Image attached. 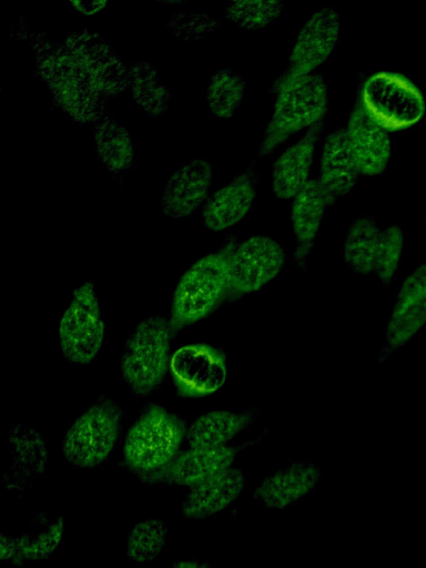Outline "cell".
<instances>
[{"label":"cell","instance_id":"obj_1","mask_svg":"<svg viewBox=\"0 0 426 568\" xmlns=\"http://www.w3.org/2000/svg\"><path fill=\"white\" fill-rule=\"evenodd\" d=\"M36 72L47 85L53 104L79 124L105 118L106 98L64 42L38 39L33 43Z\"/></svg>","mask_w":426,"mask_h":568},{"label":"cell","instance_id":"obj_2","mask_svg":"<svg viewBox=\"0 0 426 568\" xmlns=\"http://www.w3.org/2000/svg\"><path fill=\"white\" fill-rule=\"evenodd\" d=\"M237 242L229 236L217 251L195 261L181 275L169 316L176 332L207 318L230 301L229 263Z\"/></svg>","mask_w":426,"mask_h":568},{"label":"cell","instance_id":"obj_3","mask_svg":"<svg viewBox=\"0 0 426 568\" xmlns=\"http://www.w3.org/2000/svg\"><path fill=\"white\" fill-rule=\"evenodd\" d=\"M272 91L275 100L257 148V158L270 155L292 135L325 120L328 112V84L318 73L277 78Z\"/></svg>","mask_w":426,"mask_h":568},{"label":"cell","instance_id":"obj_4","mask_svg":"<svg viewBox=\"0 0 426 568\" xmlns=\"http://www.w3.org/2000/svg\"><path fill=\"white\" fill-rule=\"evenodd\" d=\"M178 332L170 318L153 315L141 321L128 337L119 361L122 381L138 397H148L170 371L171 342Z\"/></svg>","mask_w":426,"mask_h":568},{"label":"cell","instance_id":"obj_5","mask_svg":"<svg viewBox=\"0 0 426 568\" xmlns=\"http://www.w3.org/2000/svg\"><path fill=\"white\" fill-rule=\"evenodd\" d=\"M186 429L179 415L150 403L126 433L122 452L126 466L135 474L165 466L180 453Z\"/></svg>","mask_w":426,"mask_h":568},{"label":"cell","instance_id":"obj_6","mask_svg":"<svg viewBox=\"0 0 426 568\" xmlns=\"http://www.w3.org/2000/svg\"><path fill=\"white\" fill-rule=\"evenodd\" d=\"M121 406L101 395L84 408L64 433L63 457L77 468H92L103 463L114 449L122 428Z\"/></svg>","mask_w":426,"mask_h":568},{"label":"cell","instance_id":"obj_7","mask_svg":"<svg viewBox=\"0 0 426 568\" xmlns=\"http://www.w3.org/2000/svg\"><path fill=\"white\" fill-rule=\"evenodd\" d=\"M356 94L367 112L388 132L407 129L424 116L425 100L405 75L377 71L358 81Z\"/></svg>","mask_w":426,"mask_h":568},{"label":"cell","instance_id":"obj_8","mask_svg":"<svg viewBox=\"0 0 426 568\" xmlns=\"http://www.w3.org/2000/svg\"><path fill=\"white\" fill-rule=\"evenodd\" d=\"M105 338V324L94 283L87 280L73 291L58 328L63 357L75 365L95 359Z\"/></svg>","mask_w":426,"mask_h":568},{"label":"cell","instance_id":"obj_9","mask_svg":"<svg viewBox=\"0 0 426 568\" xmlns=\"http://www.w3.org/2000/svg\"><path fill=\"white\" fill-rule=\"evenodd\" d=\"M284 246L268 235H253L237 242L229 263L230 301L262 290L281 273Z\"/></svg>","mask_w":426,"mask_h":568},{"label":"cell","instance_id":"obj_10","mask_svg":"<svg viewBox=\"0 0 426 568\" xmlns=\"http://www.w3.org/2000/svg\"><path fill=\"white\" fill-rule=\"evenodd\" d=\"M169 374L179 396L203 398L223 387L227 377L226 357L212 345L186 344L172 353Z\"/></svg>","mask_w":426,"mask_h":568},{"label":"cell","instance_id":"obj_11","mask_svg":"<svg viewBox=\"0 0 426 568\" xmlns=\"http://www.w3.org/2000/svg\"><path fill=\"white\" fill-rule=\"evenodd\" d=\"M341 18L329 6L315 10L300 28L288 55L286 70L278 77L294 79L313 74L335 51L341 37Z\"/></svg>","mask_w":426,"mask_h":568},{"label":"cell","instance_id":"obj_12","mask_svg":"<svg viewBox=\"0 0 426 568\" xmlns=\"http://www.w3.org/2000/svg\"><path fill=\"white\" fill-rule=\"evenodd\" d=\"M250 443L222 447H189L165 466L136 476L148 484L193 487L216 474L233 467L237 455Z\"/></svg>","mask_w":426,"mask_h":568},{"label":"cell","instance_id":"obj_13","mask_svg":"<svg viewBox=\"0 0 426 568\" xmlns=\"http://www.w3.org/2000/svg\"><path fill=\"white\" fill-rule=\"evenodd\" d=\"M344 130L361 176L373 178L384 172L392 158V136L367 112L356 93Z\"/></svg>","mask_w":426,"mask_h":568},{"label":"cell","instance_id":"obj_14","mask_svg":"<svg viewBox=\"0 0 426 568\" xmlns=\"http://www.w3.org/2000/svg\"><path fill=\"white\" fill-rule=\"evenodd\" d=\"M64 43L106 99L128 90L129 68L98 34L70 33Z\"/></svg>","mask_w":426,"mask_h":568},{"label":"cell","instance_id":"obj_15","mask_svg":"<svg viewBox=\"0 0 426 568\" xmlns=\"http://www.w3.org/2000/svg\"><path fill=\"white\" fill-rule=\"evenodd\" d=\"M213 182V168L205 159L181 165L164 185L161 209L165 216L182 220L205 204Z\"/></svg>","mask_w":426,"mask_h":568},{"label":"cell","instance_id":"obj_16","mask_svg":"<svg viewBox=\"0 0 426 568\" xmlns=\"http://www.w3.org/2000/svg\"><path fill=\"white\" fill-rule=\"evenodd\" d=\"M258 174L248 166L213 192L202 207L203 224L212 232H223L239 224L254 203Z\"/></svg>","mask_w":426,"mask_h":568},{"label":"cell","instance_id":"obj_17","mask_svg":"<svg viewBox=\"0 0 426 568\" xmlns=\"http://www.w3.org/2000/svg\"><path fill=\"white\" fill-rule=\"evenodd\" d=\"M325 120L316 123L274 161L271 171V189L278 200H292L313 179L311 176L316 146Z\"/></svg>","mask_w":426,"mask_h":568},{"label":"cell","instance_id":"obj_18","mask_svg":"<svg viewBox=\"0 0 426 568\" xmlns=\"http://www.w3.org/2000/svg\"><path fill=\"white\" fill-rule=\"evenodd\" d=\"M359 178L344 128L326 133L322 140L318 176L315 179L328 207L347 195Z\"/></svg>","mask_w":426,"mask_h":568},{"label":"cell","instance_id":"obj_19","mask_svg":"<svg viewBox=\"0 0 426 568\" xmlns=\"http://www.w3.org/2000/svg\"><path fill=\"white\" fill-rule=\"evenodd\" d=\"M321 478L320 465L296 460L262 479L253 495L268 508L284 509L313 493Z\"/></svg>","mask_w":426,"mask_h":568},{"label":"cell","instance_id":"obj_20","mask_svg":"<svg viewBox=\"0 0 426 568\" xmlns=\"http://www.w3.org/2000/svg\"><path fill=\"white\" fill-rule=\"evenodd\" d=\"M245 484L246 477L240 468H227L190 487L181 504V514L187 520L212 518L240 497Z\"/></svg>","mask_w":426,"mask_h":568},{"label":"cell","instance_id":"obj_21","mask_svg":"<svg viewBox=\"0 0 426 568\" xmlns=\"http://www.w3.org/2000/svg\"><path fill=\"white\" fill-rule=\"evenodd\" d=\"M327 209L326 199L316 179H312L292 199L290 220L295 237L293 258L300 268L306 267L307 258L316 244Z\"/></svg>","mask_w":426,"mask_h":568},{"label":"cell","instance_id":"obj_22","mask_svg":"<svg viewBox=\"0 0 426 568\" xmlns=\"http://www.w3.org/2000/svg\"><path fill=\"white\" fill-rule=\"evenodd\" d=\"M258 416L255 408L241 412L211 410L193 419L186 429L190 447H222L251 426Z\"/></svg>","mask_w":426,"mask_h":568},{"label":"cell","instance_id":"obj_23","mask_svg":"<svg viewBox=\"0 0 426 568\" xmlns=\"http://www.w3.org/2000/svg\"><path fill=\"white\" fill-rule=\"evenodd\" d=\"M12 456V479L17 488L42 476L48 465V450L43 436L33 428L13 425L8 433Z\"/></svg>","mask_w":426,"mask_h":568},{"label":"cell","instance_id":"obj_24","mask_svg":"<svg viewBox=\"0 0 426 568\" xmlns=\"http://www.w3.org/2000/svg\"><path fill=\"white\" fill-rule=\"evenodd\" d=\"M383 229L371 215L355 216L343 243V260L352 272L374 275Z\"/></svg>","mask_w":426,"mask_h":568},{"label":"cell","instance_id":"obj_25","mask_svg":"<svg viewBox=\"0 0 426 568\" xmlns=\"http://www.w3.org/2000/svg\"><path fill=\"white\" fill-rule=\"evenodd\" d=\"M94 151L101 163L112 173L131 169L135 149L128 129L112 118H103L94 129Z\"/></svg>","mask_w":426,"mask_h":568},{"label":"cell","instance_id":"obj_26","mask_svg":"<svg viewBox=\"0 0 426 568\" xmlns=\"http://www.w3.org/2000/svg\"><path fill=\"white\" fill-rule=\"evenodd\" d=\"M128 90L148 116H161L170 106V90L148 61H136L129 68Z\"/></svg>","mask_w":426,"mask_h":568},{"label":"cell","instance_id":"obj_27","mask_svg":"<svg viewBox=\"0 0 426 568\" xmlns=\"http://www.w3.org/2000/svg\"><path fill=\"white\" fill-rule=\"evenodd\" d=\"M245 92L246 82L243 77L230 68H221L210 79L206 103L214 116L230 119L240 109Z\"/></svg>","mask_w":426,"mask_h":568},{"label":"cell","instance_id":"obj_28","mask_svg":"<svg viewBox=\"0 0 426 568\" xmlns=\"http://www.w3.org/2000/svg\"><path fill=\"white\" fill-rule=\"evenodd\" d=\"M168 536L169 527L164 520L149 518L139 521L128 534L126 555L136 562H151L164 550Z\"/></svg>","mask_w":426,"mask_h":568},{"label":"cell","instance_id":"obj_29","mask_svg":"<svg viewBox=\"0 0 426 568\" xmlns=\"http://www.w3.org/2000/svg\"><path fill=\"white\" fill-rule=\"evenodd\" d=\"M283 10L280 0H236L226 6L224 16L243 30L257 31L268 27Z\"/></svg>","mask_w":426,"mask_h":568},{"label":"cell","instance_id":"obj_30","mask_svg":"<svg viewBox=\"0 0 426 568\" xmlns=\"http://www.w3.org/2000/svg\"><path fill=\"white\" fill-rule=\"evenodd\" d=\"M404 246L405 235L397 224L383 229L374 275L384 288L392 286L396 278Z\"/></svg>","mask_w":426,"mask_h":568},{"label":"cell","instance_id":"obj_31","mask_svg":"<svg viewBox=\"0 0 426 568\" xmlns=\"http://www.w3.org/2000/svg\"><path fill=\"white\" fill-rule=\"evenodd\" d=\"M65 531V523L58 517L36 536L27 534V559L28 561H41L49 558L60 546Z\"/></svg>","mask_w":426,"mask_h":568},{"label":"cell","instance_id":"obj_32","mask_svg":"<svg viewBox=\"0 0 426 568\" xmlns=\"http://www.w3.org/2000/svg\"><path fill=\"white\" fill-rule=\"evenodd\" d=\"M220 22L200 13H176L168 22L169 30L173 36L183 40H196L205 37L219 27Z\"/></svg>","mask_w":426,"mask_h":568},{"label":"cell","instance_id":"obj_33","mask_svg":"<svg viewBox=\"0 0 426 568\" xmlns=\"http://www.w3.org/2000/svg\"><path fill=\"white\" fill-rule=\"evenodd\" d=\"M426 302V262L418 265L403 281L390 313H399Z\"/></svg>","mask_w":426,"mask_h":568},{"label":"cell","instance_id":"obj_34","mask_svg":"<svg viewBox=\"0 0 426 568\" xmlns=\"http://www.w3.org/2000/svg\"><path fill=\"white\" fill-rule=\"evenodd\" d=\"M0 557L4 562L22 565L27 559V534L12 536L2 532L0 537Z\"/></svg>","mask_w":426,"mask_h":568},{"label":"cell","instance_id":"obj_35","mask_svg":"<svg viewBox=\"0 0 426 568\" xmlns=\"http://www.w3.org/2000/svg\"><path fill=\"white\" fill-rule=\"evenodd\" d=\"M71 4L74 6L75 9L81 12L88 11V14H89L91 12H98L108 3L106 2H71Z\"/></svg>","mask_w":426,"mask_h":568},{"label":"cell","instance_id":"obj_36","mask_svg":"<svg viewBox=\"0 0 426 568\" xmlns=\"http://www.w3.org/2000/svg\"><path fill=\"white\" fill-rule=\"evenodd\" d=\"M170 568H210V565L196 559H183L175 561Z\"/></svg>","mask_w":426,"mask_h":568},{"label":"cell","instance_id":"obj_37","mask_svg":"<svg viewBox=\"0 0 426 568\" xmlns=\"http://www.w3.org/2000/svg\"><path fill=\"white\" fill-rule=\"evenodd\" d=\"M425 224H426V219H425Z\"/></svg>","mask_w":426,"mask_h":568}]
</instances>
